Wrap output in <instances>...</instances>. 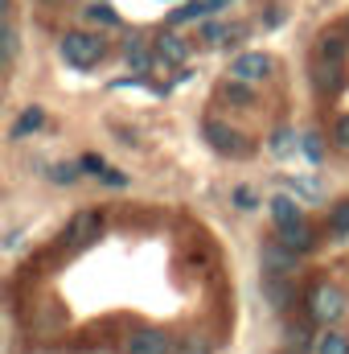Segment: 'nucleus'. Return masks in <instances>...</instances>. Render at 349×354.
Listing matches in <instances>:
<instances>
[{"mask_svg": "<svg viewBox=\"0 0 349 354\" xmlns=\"http://www.w3.org/2000/svg\"><path fill=\"white\" fill-rule=\"evenodd\" d=\"M329 231H333L337 239H349V202H337V206L329 210Z\"/></svg>", "mask_w": 349, "mask_h": 354, "instance_id": "15", "label": "nucleus"}, {"mask_svg": "<svg viewBox=\"0 0 349 354\" xmlns=\"http://www.w3.org/2000/svg\"><path fill=\"white\" fill-rule=\"evenodd\" d=\"M99 227H103V218H99L94 210H79V214L70 218V227L58 235V248H62V252H79V248H87L90 239L99 235Z\"/></svg>", "mask_w": 349, "mask_h": 354, "instance_id": "3", "label": "nucleus"}, {"mask_svg": "<svg viewBox=\"0 0 349 354\" xmlns=\"http://www.w3.org/2000/svg\"><path fill=\"white\" fill-rule=\"evenodd\" d=\"M103 181H107V185H128V177L115 174V169H107V174H103Z\"/></svg>", "mask_w": 349, "mask_h": 354, "instance_id": "29", "label": "nucleus"}, {"mask_svg": "<svg viewBox=\"0 0 349 354\" xmlns=\"http://www.w3.org/2000/svg\"><path fill=\"white\" fill-rule=\"evenodd\" d=\"M271 218H275V227H296V223H304L296 198H288V194H275V198H271Z\"/></svg>", "mask_w": 349, "mask_h": 354, "instance_id": "11", "label": "nucleus"}, {"mask_svg": "<svg viewBox=\"0 0 349 354\" xmlns=\"http://www.w3.org/2000/svg\"><path fill=\"white\" fill-rule=\"evenodd\" d=\"M346 309H349V301H346V292H341L337 284H329V280L312 284V292H308V317H312L317 326L333 330V326L346 317Z\"/></svg>", "mask_w": 349, "mask_h": 354, "instance_id": "1", "label": "nucleus"}, {"mask_svg": "<svg viewBox=\"0 0 349 354\" xmlns=\"http://www.w3.org/2000/svg\"><path fill=\"white\" fill-rule=\"evenodd\" d=\"M271 149L279 153V157H288V153H296L300 149V136H296V128H283L275 140H271Z\"/></svg>", "mask_w": 349, "mask_h": 354, "instance_id": "20", "label": "nucleus"}, {"mask_svg": "<svg viewBox=\"0 0 349 354\" xmlns=\"http://www.w3.org/2000/svg\"><path fill=\"white\" fill-rule=\"evenodd\" d=\"M206 41H210V46H222V41H230V29L218 25V21H210V25H206Z\"/></svg>", "mask_w": 349, "mask_h": 354, "instance_id": "24", "label": "nucleus"}, {"mask_svg": "<svg viewBox=\"0 0 349 354\" xmlns=\"http://www.w3.org/2000/svg\"><path fill=\"white\" fill-rule=\"evenodd\" d=\"M79 174H83V165H50V181H58V185L74 181Z\"/></svg>", "mask_w": 349, "mask_h": 354, "instance_id": "23", "label": "nucleus"}, {"mask_svg": "<svg viewBox=\"0 0 349 354\" xmlns=\"http://www.w3.org/2000/svg\"><path fill=\"white\" fill-rule=\"evenodd\" d=\"M87 17H90V21H103V25H119V17H115V12H111L107 4H90Z\"/></svg>", "mask_w": 349, "mask_h": 354, "instance_id": "25", "label": "nucleus"}, {"mask_svg": "<svg viewBox=\"0 0 349 354\" xmlns=\"http://www.w3.org/2000/svg\"><path fill=\"white\" fill-rule=\"evenodd\" d=\"M0 41H4V62H17V25L12 21L0 25Z\"/></svg>", "mask_w": 349, "mask_h": 354, "instance_id": "21", "label": "nucleus"}, {"mask_svg": "<svg viewBox=\"0 0 349 354\" xmlns=\"http://www.w3.org/2000/svg\"><path fill=\"white\" fill-rule=\"evenodd\" d=\"M321 58L325 62H341L346 58V37H337V33L333 37H321Z\"/></svg>", "mask_w": 349, "mask_h": 354, "instance_id": "17", "label": "nucleus"}, {"mask_svg": "<svg viewBox=\"0 0 349 354\" xmlns=\"http://www.w3.org/2000/svg\"><path fill=\"white\" fill-rule=\"evenodd\" d=\"M275 239H279L283 248L300 252V256H304V252H312V243H317V239H312V231H308L304 223H296V227H275Z\"/></svg>", "mask_w": 349, "mask_h": 354, "instance_id": "10", "label": "nucleus"}, {"mask_svg": "<svg viewBox=\"0 0 349 354\" xmlns=\"http://www.w3.org/2000/svg\"><path fill=\"white\" fill-rule=\"evenodd\" d=\"M222 99H230V103L247 107V103H251L255 95H251V87H247V83H239V79H235V83H222Z\"/></svg>", "mask_w": 349, "mask_h": 354, "instance_id": "18", "label": "nucleus"}, {"mask_svg": "<svg viewBox=\"0 0 349 354\" xmlns=\"http://www.w3.org/2000/svg\"><path fill=\"white\" fill-rule=\"evenodd\" d=\"M267 301L271 305H283L288 301V284L283 280H267Z\"/></svg>", "mask_w": 349, "mask_h": 354, "instance_id": "26", "label": "nucleus"}, {"mask_svg": "<svg viewBox=\"0 0 349 354\" xmlns=\"http://www.w3.org/2000/svg\"><path fill=\"white\" fill-rule=\"evenodd\" d=\"M206 12H210V0H189V4H181V8H173L169 25H181V21H201Z\"/></svg>", "mask_w": 349, "mask_h": 354, "instance_id": "14", "label": "nucleus"}, {"mask_svg": "<svg viewBox=\"0 0 349 354\" xmlns=\"http://www.w3.org/2000/svg\"><path fill=\"white\" fill-rule=\"evenodd\" d=\"M152 54H157V62L177 66V62H185L189 46H185V37H181V33H173V29H161V33L152 37Z\"/></svg>", "mask_w": 349, "mask_h": 354, "instance_id": "8", "label": "nucleus"}, {"mask_svg": "<svg viewBox=\"0 0 349 354\" xmlns=\"http://www.w3.org/2000/svg\"><path fill=\"white\" fill-rule=\"evenodd\" d=\"M41 128H46V111H41V107H25V111L12 120L8 136H12V140H25V136H33V132H41Z\"/></svg>", "mask_w": 349, "mask_h": 354, "instance_id": "9", "label": "nucleus"}, {"mask_svg": "<svg viewBox=\"0 0 349 354\" xmlns=\"http://www.w3.org/2000/svg\"><path fill=\"white\" fill-rule=\"evenodd\" d=\"M79 165H83V174H94V177H103V174H107L103 157H94V153H87V157H79Z\"/></svg>", "mask_w": 349, "mask_h": 354, "instance_id": "27", "label": "nucleus"}, {"mask_svg": "<svg viewBox=\"0 0 349 354\" xmlns=\"http://www.w3.org/2000/svg\"><path fill=\"white\" fill-rule=\"evenodd\" d=\"M271 71H275V62H271L267 54H239V58L230 62V75H235L239 83H263Z\"/></svg>", "mask_w": 349, "mask_h": 354, "instance_id": "7", "label": "nucleus"}, {"mask_svg": "<svg viewBox=\"0 0 349 354\" xmlns=\"http://www.w3.org/2000/svg\"><path fill=\"white\" fill-rule=\"evenodd\" d=\"M296 268H300V252L283 248L279 239L263 248V276H267V280H288Z\"/></svg>", "mask_w": 349, "mask_h": 354, "instance_id": "5", "label": "nucleus"}, {"mask_svg": "<svg viewBox=\"0 0 349 354\" xmlns=\"http://www.w3.org/2000/svg\"><path fill=\"white\" fill-rule=\"evenodd\" d=\"M201 132H206V140H210V145H214L222 157H243V153H251V145H247V140H243V136H239L230 124L206 120V128H201Z\"/></svg>", "mask_w": 349, "mask_h": 354, "instance_id": "6", "label": "nucleus"}, {"mask_svg": "<svg viewBox=\"0 0 349 354\" xmlns=\"http://www.w3.org/2000/svg\"><path fill=\"white\" fill-rule=\"evenodd\" d=\"M235 202H239L243 210H251V206H255V194H251L247 185H239V189H235Z\"/></svg>", "mask_w": 349, "mask_h": 354, "instance_id": "28", "label": "nucleus"}, {"mask_svg": "<svg viewBox=\"0 0 349 354\" xmlns=\"http://www.w3.org/2000/svg\"><path fill=\"white\" fill-rule=\"evenodd\" d=\"M58 54H62L74 71H90L94 62H103L107 41H103V37H94V33H87V29H74V33H66V37L58 41Z\"/></svg>", "mask_w": 349, "mask_h": 354, "instance_id": "2", "label": "nucleus"}, {"mask_svg": "<svg viewBox=\"0 0 349 354\" xmlns=\"http://www.w3.org/2000/svg\"><path fill=\"white\" fill-rule=\"evenodd\" d=\"M333 145H337L341 153H349V111L337 115V124H333Z\"/></svg>", "mask_w": 349, "mask_h": 354, "instance_id": "22", "label": "nucleus"}, {"mask_svg": "<svg viewBox=\"0 0 349 354\" xmlns=\"http://www.w3.org/2000/svg\"><path fill=\"white\" fill-rule=\"evenodd\" d=\"M173 338L161 330V326H140V330H132L128 334V342H123V354H173Z\"/></svg>", "mask_w": 349, "mask_h": 354, "instance_id": "4", "label": "nucleus"}, {"mask_svg": "<svg viewBox=\"0 0 349 354\" xmlns=\"http://www.w3.org/2000/svg\"><path fill=\"white\" fill-rule=\"evenodd\" d=\"M312 354H349V338L341 330H325V334L317 338V351Z\"/></svg>", "mask_w": 349, "mask_h": 354, "instance_id": "13", "label": "nucleus"}, {"mask_svg": "<svg viewBox=\"0 0 349 354\" xmlns=\"http://www.w3.org/2000/svg\"><path fill=\"white\" fill-rule=\"evenodd\" d=\"M226 4H230V0H210V12H214V8H226Z\"/></svg>", "mask_w": 349, "mask_h": 354, "instance_id": "31", "label": "nucleus"}, {"mask_svg": "<svg viewBox=\"0 0 349 354\" xmlns=\"http://www.w3.org/2000/svg\"><path fill=\"white\" fill-rule=\"evenodd\" d=\"M263 21H267V25H279V21H283V12H279V8H267V12H263Z\"/></svg>", "mask_w": 349, "mask_h": 354, "instance_id": "30", "label": "nucleus"}, {"mask_svg": "<svg viewBox=\"0 0 349 354\" xmlns=\"http://www.w3.org/2000/svg\"><path fill=\"white\" fill-rule=\"evenodd\" d=\"M173 354H210V342H206L201 334H185L173 346Z\"/></svg>", "mask_w": 349, "mask_h": 354, "instance_id": "19", "label": "nucleus"}, {"mask_svg": "<svg viewBox=\"0 0 349 354\" xmlns=\"http://www.w3.org/2000/svg\"><path fill=\"white\" fill-rule=\"evenodd\" d=\"M152 62H157V54L144 46V37H140V33H132V37H128V66H136V71H148Z\"/></svg>", "mask_w": 349, "mask_h": 354, "instance_id": "12", "label": "nucleus"}, {"mask_svg": "<svg viewBox=\"0 0 349 354\" xmlns=\"http://www.w3.org/2000/svg\"><path fill=\"white\" fill-rule=\"evenodd\" d=\"M300 153H304L312 165H321V161H325V145H321V136H317V132H300Z\"/></svg>", "mask_w": 349, "mask_h": 354, "instance_id": "16", "label": "nucleus"}]
</instances>
